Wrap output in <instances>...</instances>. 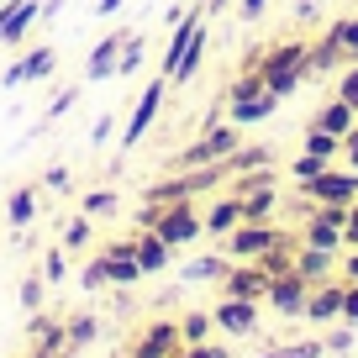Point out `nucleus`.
I'll list each match as a JSON object with an SVG mask.
<instances>
[{"instance_id": "f257e3e1", "label": "nucleus", "mask_w": 358, "mask_h": 358, "mask_svg": "<svg viewBox=\"0 0 358 358\" xmlns=\"http://www.w3.org/2000/svg\"><path fill=\"white\" fill-rule=\"evenodd\" d=\"M306 58H311V48H306V43H274V48H264V53H258V74H264V85L285 101L301 79H311Z\"/></svg>"}, {"instance_id": "f03ea898", "label": "nucleus", "mask_w": 358, "mask_h": 358, "mask_svg": "<svg viewBox=\"0 0 358 358\" xmlns=\"http://www.w3.org/2000/svg\"><path fill=\"white\" fill-rule=\"evenodd\" d=\"M274 106H280V95L264 85V74H258V69L243 64V74H237L232 95H227V122L253 127V122H264V116H274Z\"/></svg>"}, {"instance_id": "7ed1b4c3", "label": "nucleus", "mask_w": 358, "mask_h": 358, "mask_svg": "<svg viewBox=\"0 0 358 358\" xmlns=\"http://www.w3.org/2000/svg\"><path fill=\"white\" fill-rule=\"evenodd\" d=\"M153 227L148 232H158L169 248H190L195 237L206 232V222H201V211H195V201H179V206H153Z\"/></svg>"}, {"instance_id": "20e7f679", "label": "nucleus", "mask_w": 358, "mask_h": 358, "mask_svg": "<svg viewBox=\"0 0 358 358\" xmlns=\"http://www.w3.org/2000/svg\"><path fill=\"white\" fill-rule=\"evenodd\" d=\"M222 243H227V248H222L227 258H243V264H248V258L268 253V248H280L285 232H280V227H268V222H237L232 232L222 237Z\"/></svg>"}, {"instance_id": "39448f33", "label": "nucleus", "mask_w": 358, "mask_h": 358, "mask_svg": "<svg viewBox=\"0 0 358 358\" xmlns=\"http://www.w3.org/2000/svg\"><path fill=\"white\" fill-rule=\"evenodd\" d=\"M301 195H311L316 206H353L358 201V169H322L316 179H306Z\"/></svg>"}, {"instance_id": "423d86ee", "label": "nucleus", "mask_w": 358, "mask_h": 358, "mask_svg": "<svg viewBox=\"0 0 358 358\" xmlns=\"http://www.w3.org/2000/svg\"><path fill=\"white\" fill-rule=\"evenodd\" d=\"M164 90H169V79L158 74L153 85H148L143 95L132 101V111H127V127H122V148H137V137H143L148 127L158 122V111H164Z\"/></svg>"}, {"instance_id": "0eeeda50", "label": "nucleus", "mask_w": 358, "mask_h": 358, "mask_svg": "<svg viewBox=\"0 0 358 358\" xmlns=\"http://www.w3.org/2000/svg\"><path fill=\"white\" fill-rule=\"evenodd\" d=\"M185 353V337H179V322H153L137 332V343L127 348V358H179Z\"/></svg>"}, {"instance_id": "6e6552de", "label": "nucleus", "mask_w": 358, "mask_h": 358, "mask_svg": "<svg viewBox=\"0 0 358 358\" xmlns=\"http://www.w3.org/2000/svg\"><path fill=\"white\" fill-rule=\"evenodd\" d=\"M206 27V6L195 0L190 11L179 16V27H174V37H169V48H164V58H158V74L164 79H174V69H179V58L190 53V43H195V32Z\"/></svg>"}, {"instance_id": "1a4fd4ad", "label": "nucleus", "mask_w": 358, "mask_h": 358, "mask_svg": "<svg viewBox=\"0 0 358 358\" xmlns=\"http://www.w3.org/2000/svg\"><path fill=\"white\" fill-rule=\"evenodd\" d=\"M268 306L280 316H306V301H311V280H301L295 268H285V274H274L268 280V295H264Z\"/></svg>"}, {"instance_id": "9d476101", "label": "nucleus", "mask_w": 358, "mask_h": 358, "mask_svg": "<svg viewBox=\"0 0 358 358\" xmlns=\"http://www.w3.org/2000/svg\"><path fill=\"white\" fill-rule=\"evenodd\" d=\"M258 311H264V301H243V295H222V301L211 306L216 327H222V332H232V337L258 332Z\"/></svg>"}, {"instance_id": "9b49d317", "label": "nucleus", "mask_w": 358, "mask_h": 358, "mask_svg": "<svg viewBox=\"0 0 358 358\" xmlns=\"http://www.w3.org/2000/svg\"><path fill=\"white\" fill-rule=\"evenodd\" d=\"M222 295H243V301H264L268 295V268L258 264V258H248V264H232L222 274Z\"/></svg>"}, {"instance_id": "f8f14e48", "label": "nucleus", "mask_w": 358, "mask_h": 358, "mask_svg": "<svg viewBox=\"0 0 358 358\" xmlns=\"http://www.w3.org/2000/svg\"><path fill=\"white\" fill-rule=\"evenodd\" d=\"M343 211L348 206H316V216L306 222V232H301V243H311V248H343Z\"/></svg>"}, {"instance_id": "ddd939ff", "label": "nucleus", "mask_w": 358, "mask_h": 358, "mask_svg": "<svg viewBox=\"0 0 358 358\" xmlns=\"http://www.w3.org/2000/svg\"><path fill=\"white\" fill-rule=\"evenodd\" d=\"M37 16H43V6H37V0H6V6H0V43L16 48Z\"/></svg>"}, {"instance_id": "4468645a", "label": "nucleus", "mask_w": 358, "mask_h": 358, "mask_svg": "<svg viewBox=\"0 0 358 358\" xmlns=\"http://www.w3.org/2000/svg\"><path fill=\"white\" fill-rule=\"evenodd\" d=\"M268 164H274V148L268 143H237L232 153L222 158V174L237 179V174H253V169H268Z\"/></svg>"}, {"instance_id": "2eb2a0df", "label": "nucleus", "mask_w": 358, "mask_h": 358, "mask_svg": "<svg viewBox=\"0 0 358 358\" xmlns=\"http://www.w3.org/2000/svg\"><path fill=\"white\" fill-rule=\"evenodd\" d=\"M332 264H337L332 248H311V243L295 248V274H301V280H311V285H322L327 274H332Z\"/></svg>"}, {"instance_id": "dca6fc26", "label": "nucleus", "mask_w": 358, "mask_h": 358, "mask_svg": "<svg viewBox=\"0 0 358 358\" xmlns=\"http://www.w3.org/2000/svg\"><path fill=\"white\" fill-rule=\"evenodd\" d=\"M311 322H343V285H311V301H306Z\"/></svg>"}, {"instance_id": "f3484780", "label": "nucleus", "mask_w": 358, "mask_h": 358, "mask_svg": "<svg viewBox=\"0 0 358 358\" xmlns=\"http://www.w3.org/2000/svg\"><path fill=\"white\" fill-rule=\"evenodd\" d=\"M122 43H127V32H111L106 43H95V53H90V64H85V79H111L116 58H122Z\"/></svg>"}, {"instance_id": "a211bd4d", "label": "nucleus", "mask_w": 358, "mask_h": 358, "mask_svg": "<svg viewBox=\"0 0 358 358\" xmlns=\"http://www.w3.org/2000/svg\"><path fill=\"white\" fill-rule=\"evenodd\" d=\"M311 127H322V132H332V137H348V132L358 127V111L343 101V95H337V101H327V106H322V116H316Z\"/></svg>"}, {"instance_id": "6ab92c4d", "label": "nucleus", "mask_w": 358, "mask_h": 358, "mask_svg": "<svg viewBox=\"0 0 358 358\" xmlns=\"http://www.w3.org/2000/svg\"><path fill=\"white\" fill-rule=\"evenodd\" d=\"M201 222H206V232H211V237H227L237 222H243V201H237V195H222V201H216Z\"/></svg>"}, {"instance_id": "aec40b11", "label": "nucleus", "mask_w": 358, "mask_h": 358, "mask_svg": "<svg viewBox=\"0 0 358 358\" xmlns=\"http://www.w3.org/2000/svg\"><path fill=\"white\" fill-rule=\"evenodd\" d=\"M169 258H174V248H169L158 232H137V264H143V274L169 268Z\"/></svg>"}, {"instance_id": "412c9836", "label": "nucleus", "mask_w": 358, "mask_h": 358, "mask_svg": "<svg viewBox=\"0 0 358 358\" xmlns=\"http://www.w3.org/2000/svg\"><path fill=\"white\" fill-rule=\"evenodd\" d=\"M95 332H101V327H95V316H90V311L69 316V322H64V358H74L79 348H90V343H95Z\"/></svg>"}, {"instance_id": "4be33fe9", "label": "nucleus", "mask_w": 358, "mask_h": 358, "mask_svg": "<svg viewBox=\"0 0 358 358\" xmlns=\"http://www.w3.org/2000/svg\"><path fill=\"white\" fill-rule=\"evenodd\" d=\"M348 64V53H343V43H337L332 32L322 37V43L311 48V58H306V69H311V74H332V69H343Z\"/></svg>"}, {"instance_id": "5701e85b", "label": "nucleus", "mask_w": 358, "mask_h": 358, "mask_svg": "<svg viewBox=\"0 0 358 358\" xmlns=\"http://www.w3.org/2000/svg\"><path fill=\"white\" fill-rule=\"evenodd\" d=\"M6 216H11V227H32V216H37V185H22V190H11V201H6Z\"/></svg>"}, {"instance_id": "b1692460", "label": "nucleus", "mask_w": 358, "mask_h": 358, "mask_svg": "<svg viewBox=\"0 0 358 358\" xmlns=\"http://www.w3.org/2000/svg\"><path fill=\"white\" fill-rule=\"evenodd\" d=\"M227 268H232V258H227V253H206V258H195V264L185 268V280H190V285H206V280H216V285H222V274H227Z\"/></svg>"}, {"instance_id": "393cba45", "label": "nucleus", "mask_w": 358, "mask_h": 358, "mask_svg": "<svg viewBox=\"0 0 358 358\" xmlns=\"http://www.w3.org/2000/svg\"><path fill=\"white\" fill-rule=\"evenodd\" d=\"M58 69V48L53 43H43V48H32V53H22V74L27 79H48Z\"/></svg>"}, {"instance_id": "a878e982", "label": "nucleus", "mask_w": 358, "mask_h": 358, "mask_svg": "<svg viewBox=\"0 0 358 358\" xmlns=\"http://www.w3.org/2000/svg\"><path fill=\"white\" fill-rule=\"evenodd\" d=\"M90 243H95V227H90V216H85V211L69 216V222H64V248H69V253H85Z\"/></svg>"}, {"instance_id": "bb28decb", "label": "nucleus", "mask_w": 358, "mask_h": 358, "mask_svg": "<svg viewBox=\"0 0 358 358\" xmlns=\"http://www.w3.org/2000/svg\"><path fill=\"white\" fill-rule=\"evenodd\" d=\"M106 258H111V285H122V290L137 285V280H148L143 264H137V253H106Z\"/></svg>"}, {"instance_id": "cd10ccee", "label": "nucleus", "mask_w": 358, "mask_h": 358, "mask_svg": "<svg viewBox=\"0 0 358 358\" xmlns=\"http://www.w3.org/2000/svg\"><path fill=\"white\" fill-rule=\"evenodd\" d=\"M322 169H332V158H322V153H306V148H301V153L290 158V174H295V185H306V179H316V174H322Z\"/></svg>"}, {"instance_id": "c85d7f7f", "label": "nucleus", "mask_w": 358, "mask_h": 358, "mask_svg": "<svg viewBox=\"0 0 358 358\" xmlns=\"http://www.w3.org/2000/svg\"><path fill=\"white\" fill-rule=\"evenodd\" d=\"M116 206H122V195H116V190H90L85 201H79V211H85L90 222H95V216H111Z\"/></svg>"}, {"instance_id": "c756f323", "label": "nucleus", "mask_w": 358, "mask_h": 358, "mask_svg": "<svg viewBox=\"0 0 358 358\" xmlns=\"http://www.w3.org/2000/svg\"><path fill=\"white\" fill-rule=\"evenodd\" d=\"M143 53H148L143 32H127V43H122V58H116V74H137V64H143Z\"/></svg>"}, {"instance_id": "7c9ffc66", "label": "nucleus", "mask_w": 358, "mask_h": 358, "mask_svg": "<svg viewBox=\"0 0 358 358\" xmlns=\"http://www.w3.org/2000/svg\"><path fill=\"white\" fill-rule=\"evenodd\" d=\"M79 285H85V290H106V285H111V258L95 253V258L85 264V274H79Z\"/></svg>"}, {"instance_id": "2f4dec72", "label": "nucleus", "mask_w": 358, "mask_h": 358, "mask_svg": "<svg viewBox=\"0 0 358 358\" xmlns=\"http://www.w3.org/2000/svg\"><path fill=\"white\" fill-rule=\"evenodd\" d=\"M211 327H216V316H211V311L185 316V322H179V337H185V348H190V343H206V332H211Z\"/></svg>"}, {"instance_id": "473e14b6", "label": "nucleus", "mask_w": 358, "mask_h": 358, "mask_svg": "<svg viewBox=\"0 0 358 358\" xmlns=\"http://www.w3.org/2000/svg\"><path fill=\"white\" fill-rule=\"evenodd\" d=\"M306 153L337 158V153H343V137H332V132H322V127H311V132H306Z\"/></svg>"}, {"instance_id": "72a5a7b5", "label": "nucleus", "mask_w": 358, "mask_h": 358, "mask_svg": "<svg viewBox=\"0 0 358 358\" xmlns=\"http://www.w3.org/2000/svg\"><path fill=\"white\" fill-rule=\"evenodd\" d=\"M322 353H327V348L306 337V343H285V348H274V353H258V358H322Z\"/></svg>"}, {"instance_id": "f704fd0d", "label": "nucleus", "mask_w": 358, "mask_h": 358, "mask_svg": "<svg viewBox=\"0 0 358 358\" xmlns=\"http://www.w3.org/2000/svg\"><path fill=\"white\" fill-rule=\"evenodd\" d=\"M37 274H43L48 285H58V280H64V274H69V258H64V248H48V253H43V268H37Z\"/></svg>"}, {"instance_id": "c9c22d12", "label": "nucleus", "mask_w": 358, "mask_h": 358, "mask_svg": "<svg viewBox=\"0 0 358 358\" xmlns=\"http://www.w3.org/2000/svg\"><path fill=\"white\" fill-rule=\"evenodd\" d=\"M337 95L358 111V58H353V64H343V74H337Z\"/></svg>"}, {"instance_id": "e433bc0d", "label": "nucleus", "mask_w": 358, "mask_h": 358, "mask_svg": "<svg viewBox=\"0 0 358 358\" xmlns=\"http://www.w3.org/2000/svg\"><path fill=\"white\" fill-rule=\"evenodd\" d=\"M332 37L343 43V53H348V58H358V16H343V22L332 27Z\"/></svg>"}, {"instance_id": "4c0bfd02", "label": "nucleus", "mask_w": 358, "mask_h": 358, "mask_svg": "<svg viewBox=\"0 0 358 358\" xmlns=\"http://www.w3.org/2000/svg\"><path fill=\"white\" fill-rule=\"evenodd\" d=\"M43 274H32V280H22V306L27 311H43V301H48V290H43Z\"/></svg>"}, {"instance_id": "58836bf2", "label": "nucleus", "mask_w": 358, "mask_h": 358, "mask_svg": "<svg viewBox=\"0 0 358 358\" xmlns=\"http://www.w3.org/2000/svg\"><path fill=\"white\" fill-rule=\"evenodd\" d=\"M179 358H232V348H222V343H190Z\"/></svg>"}, {"instance_id": "ea45409f", "label": "nucleus", "mask_w": 358, "mask_h": 358, "mask_svg": "<svg viewBox=\"0 0 358 358\" xmlns=\"http://www.w3.org/2000/svg\"><path fill=\"white\" fill-rule=\"evenodd\" d=\"M322 348H327V353H353V322H348V327H337V332L327 337Z\"/></svg>"}, {"instance_id": "a19ab883", "label": "nucleus", "mask_w": 358, "mask_h": 358, "mask_svg": "<svg viewBox=\"0 0 358 358\" xmlns=\"http://www.w3.org/2000/svg\"><path fill=\"white\" fill-rule=\"evenodd\" d=\"M343 322H358V280L343 285Z\"/></svg>"}, {"instance_id": "79ce46f5", "label": "nucleus", "mask_w": 358, "mask_h": 358, "mask_svg": "<svg viewBox=\"0 0 358 358\" xmlns=\"http://www.w3.org/2000/svg\"><path fill=\"white\" fill-rule=\"evenodd\" d=\"M343 243H348V248H358V201L343 211Z\"/></svg>"}, {"instance_id": "37998d69", "label": "nucleus", "mask_w": 358, "mask_h": 358, "mask_svg": "<svg viewBox=\"0 0 358 358\" xmlns=\"http://www.w3.org/2000/svg\"><path fill=\"white\" fill-rule=\"evenodd\" d=\"M264 6H268V0H237V16H243V22H258Z\"/></svg>"}, {"instance_id": "c03bdc74", "label": "nucleus", "mask_w": 358, "mask_h": 358, "mask_svg": "<svg viewBox=\"0 0 358 358\" xmlns=\"http://www.w3.org/2000/svg\"><path fill=\"white\" fill-rule=\"evenodd\" d=\"M74 101H79V90H64V95H58V101L48 106V122H53V116H64V111H69Z\"/></svg>"}, {"instance_id": "a18cd8bd", "label": "nucleus", "mask_w": 358, "mask_h": 358, "mask_svg": "<svg viewBox=\"0 0 358 358\" xmlns=\"http://www.w3.org/2000/svg\"><path fill=\"white\" fill-rule=\"evenodd\" d=\"M43 185H53V190H64V185H69V169H64V164H53V169H48V174H43Z\"/></svg>"}, {"instance_id": "49530a36", "label": "nucleus", "mask_w": 358, "mask_h": 358, "mask_svg": "<svg viewBox=\"0 0 358 358\" xmlns=\"http://www.w3.org/2000/svg\"><path fill=\"white\" fill-rule=\"evenodd\" d=\"M343 148H348V169H358V127L343 137Z\"/></svg>"}, {"instance_id": "de8ad7c7", "label": "nucleus", "mask_w": 358, "mask_h": 358, "mask_svg": "<svg viewBox=\"0 0 358 358\" xmlns=\"http://www.w3.org/2000/svg\"><path fill=\"white\" fill-rule=\"evenodd\" d=\"M32 358H64V348H53V343H37V348H32Z\"/></svg>"}, {"instance_id": "09e8293b", "label": "nucleus", "mask_w": 358, "mask_h": 358, "mask_svg": "<svg viewBox=\"0 0 358 358\" xmlns=\"http://www.w3.org/2000/svg\"><path fill=\"white\" fill-rule=\"evenodd\" d=\"M122 11V0H95V16H116Z\"/></svg>"}, {"instance_id": "8fccbe9b", "label": "nucleus", "mask_w": 358, "mask_h": 358, "mask_svg": "<svg viewBox=\"0 0 358 358\" xmlns=\"http://www.w3.org/2000/svg\"><path fill=\"white\" fill-rule=\"evenodd\" d=\"M0 6H6V0H0Z\"/></svg>"}]
</instances>
